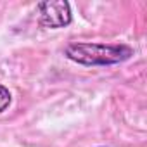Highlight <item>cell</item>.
I'll return each mask as SVG.
<instances>
[{
	"instance_id": "1",
	"label": "cell",
	"mask_w": 147,
	"mask_h": 147,
	"mask_svg": "<svg viewBox=\"0 0 147 147\" xmlns=\"http://www.w3.org/2000/svg\"><path fill=\"white\" fill-rule=\"evenodd\" d=\"M64 55L82 66H114L126 62L133 55V49L126 43L73 42L64 49Z\"/></svg>"
},
{
	"instance_id": "2",
	"label": "cell",
	"mask_w": 147,
	"mask_h": 147,
	"mask_svg": "<svg viewBox=\"0 0 147 147\" xmlns=\"http://www.w3.org/2000/svg\"><path fill=\"white\" fill-rule=\"evenodd\" d=\"M40 11V19L38 24L42 28H50V30H59L66 28L73 21L71 14V5L66 0H49V2H40L38 4Z\"/></svg>"
},
{
	"instance_id": "3",
	"label": "cell",
	"mask_w": 147,
	"mask_h": 147,
	"mask_svg": "<svg viewBox=\"0 0 147 147\" xmlns=\"http://www.w3.org/2000/svg\"><path fill=\"white\" fill-rule=\"evenodd\" d=\"M12 102V95L9 92V88H5L4 85H0V113H4Z\"/></svg>"
},
{
	"instance_id": "4",
	"label": "cell",
	"mask_w": 147,
	"mask_h": 147,
	"mask_svg": "<svg viewBox=\"0 0 147 147\" xmlns=\"http://www.w3.org/2000/svg\"><path fill=\"white\" fill-rule=\"evenodd\" d=\"M99 147H106V145H99Z\"/></svg>"
}]
</instances>
